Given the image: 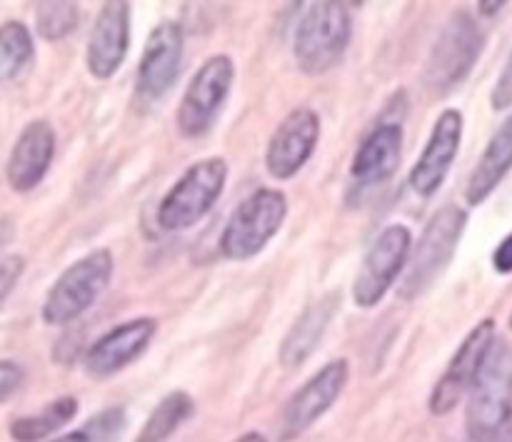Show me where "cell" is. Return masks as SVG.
Segmentation results:
<instances>
[{
  "mask_svg": "<svg viewBox=\"0 0 512 442\" xmlns=\"http://www.w3.org/2000/svg\"><path fill=\"white\" fill-rule=\"evenodd\" d=\"M130 50V3L110 0L103 3L88 43H85V65L95 80H110L120 68Z\"/></svg>",
  "mask_w": 512,
  "mask_h": 442,
  "instance_id": "cell-16",
  "label": "cell"
},
{
  "mask_svg": "<svg viewBox=\"0 0 512 442\" xmlns=\"http://www.w3.org/2000/svg\"><path fill=\"white\" fill-rule=\"evenodd\" d=\"M495 340H498V325L493 318H485L470 330L458 345L455 355L450 358L448 368L440 375L435 383L433 393H430L428 408L433 415H448L460 405L465 395H470L473 385L478 383L483 365L488 360L490 350H493Z\"/></svg>",
  "mask_w": 512,
  "mask_h": 442,
  "instance_id": "cell-10",
  "label": "cell"
},
{
  "mask_svg": "<svg viewBox=\"0 0 512 442\" xmlns=\"http://www.w3.org/2000/svg\"><path fill=\"white\" fill-rule=\"evenodd\" d=\"M183 50L185 33L178 20L165 18L150 30L135 73V90L140 98L153 103L173 88L183 65Z\"/></svg>",
  "mask_w": 512,
  "mask_h": 442,
  "instance_id": "cell-12",
  "label": "cell"
},
{
  "mask_svg": "<svg viewBox=\"0 0 512 442\" xmlns=\"http://www.w3.org/2000/svg\"><path fill=\"white\" fill-rule=\"evenodd\" d=\"M80 23L78 3H38L35 8V33L45 43H58L75 33Z\"/></svg>",
  "mask_w": 512,
  "mask_h": 442,
  "instance_id": "cell-24",
  "label": "cell"
},
{
  "mask_svg": "<svg viewBox=\"0 0 512 442\" xmlns=\"http://www.w3.org/2000/svg\"><path fill=\"white\" fill-rule=\"evenodd\" d=\"M288 218V195L278 188H258L230 213L220 233V255L233 263L253 260L268 248Z\"/></svg>",
  "mask_w": 512,
  "mask_h": 442,
  "instance_id": "cell-6",
  "label": "cell"
},
{
  "mask_svg": "<svg viewBox=\"0 0 512 442\" xmlns=\"http://www.w3.org/2000/svg\"><path fill=\"white\" fill-rule=\"evenodd\" d=\"M123 420H125L123 410H120V408H110V410H105V413H100L98 418L90 420V423L85 425L83 430L88 435H93V433L110 435V433H115V430H118V428H123Z\"/></svg>",
  "mask_w": 512,
  "mask_h": 442,
  "instance_id": "cell-28",
  "label": "cell"
},
{
  "mask_svg": "<svg viewBox=\"0 0 512 442\" xmlns=\"http://www.w3.org/2000/svg\"><path fill=\"white\" fill-rule=\"evenodd\" d=\"M350 3L318 0L300 15L293 33V58L300 73L325 75L343 63L353 40Z\"/></svg>",
  "mask_w": 512,
  "mask_h": 442,
  "instance_id": "cell-1",
  "label": "cell"
},
{
  "mask_svg": "<svg viewBox=\"0 0 512 442\" xmlns=\"http://www.w3.org/2000/svg\"><path fill=\"white\" fill-rule=\"evenodd\" d=\"M35 63V43L28 25L20 20H5L0 28V80L15 83L30 73Z\"/></svg>",
  "mask_w": 512,
  "mask_h": 442,
  "instance_id": "cell-23",
  "label": "cell"
},
{
  "mask_svg": "<svg viewBox=\"0 0 512 442\" xmlns=\"http://www.w3.org/2000/svg\"><path fill=\"white\" fill-rule=\"evenodd\" d=\"M350 380V363L345 358L330 360L315 375H310L285 403L280 415V440L288 442L300 438L305 430L313 428L325 413L343 395Z\"/></svg>",
  "mask_w": 512,
  "mask_h": 442,
  "instance_id": "cell-11",
  "label": "cell"
},
{
  "mask_svg": "<svg viewBox=\"0 0 512 442\" xmlns=\"http://www.w3.org/2000/svg\"><path fill=\"white\" fill-rule=\"evenodd\" d=\"M512 413V345L495 340L465 405V433L470 442H490Z\"/></svg>",
  "mask_w": 512,
  "mask_h": 442,
  "instance_id": "cell-7",
  "label": "cell"
},
{
  "mask_svg": "<svg viewBox=\"0 0 512 442\" xmlns=\"http://www.w3.org/2000/svg\"><path fill=\"white\" fill-rule=\"evenodd\" d=\"M78 408V400L65 395V398L48 403L43 410H38V413L15 418L13 423L8 425V433L15 442H43L48 440L50 435L58 433L60 428H65L70 420H75Z\"/></svg>",
  "mask_w": 512,
  "mask_h": 442,
  "instance_id": "cell-21",
  "label": "cell"
},
{
  "mask_svg": "<svg viewBox=\"0 0 512 442\" xmlns=\"http://www.w3.org/2000/svg\"><path fill=\"white\" fill-rule=\"evenodd\" d=\"M465 228H468V210L465 208L448 203L435 210L433 218L425 225L423 235H420L418 245L410 253L405 275L400 278V300L410 303V300L420 298L445 273V268L453 263L455 253H458Z\"/></svg>",
  "mask_w": 512,
  "mask_h": 442,
  "instance_id": "cell-2",
  "label": "cell"
},
{
  "mask_svg": "<svg viewBox=\"0 0 512 442\" xmlns=\"http://www.w3.org/2000/svg\"><path fill=\"white\" fill-rule=\"evenodd\" d=\"M493 270L498 275H512V233L505 235L493 250Z\"/></svg>",
  "mask_w": 512,
  "mask_h": 442,
  "instance_id": "cell-29",
  "label": "cell"
},
{
  "mask_svg": "<svg viewBox=\"0 0 512 442\" xmlns=\"http://www.w3.org/2000/svg\"><path fill=\"white\" fill-rule=\"evenodd\" d=\"M235 83V63L230 55H210L193 73L178 110L175 125L183 138H200L213 128L220 110L225 108L230 90Z\"/></svg>",
  "mask_w": 512,
  "mask_h": 442,
  "instance_id": "cell-9",
  "label": "cell"
},
{
  "mask_svg": "<svg viewBox=\"0 0 512 442\" xmlns=\"http://www.w3.org/2000/svg\"><path fill=\"white\" fill-rule=\"evenodd\" d=\"M25 273V258L23 255L8 253L0 260V303H8L10 293L15 290V285L20 283Z\"/></svg>",
  "mask_w": 512,
  "mask_h": 442,
  "instance_id": "cell-25",
  "label": "cell"
},
{
  "mask_svg": "<svg viewBox=\"0 0 512 442\" xmlns=\"http://www.w3.org/2000/svg\"><path fill=\"white\" fill-rule=\"evenodd\" d=\"M195 413V400L185 390H173L165 395L143 423L135 442H165L173 438Z\"/></svg>",
  "mask_w": 512,
  "mask_h": 442,
  "instance_id": "cell-22",
  "label": "cell"
},
{
  "mask_svg": "<svg viewBox=\"0 0 512 442\" xmlns=\"http://www.w3.org/2000/svg\"><path fill=\"white\" fill-rule=\"evenodd\" d=\"M320 140V115L308 105L290 110L265 148V170L275 180H290L308 165Z\"/></svg>",
  "mask_w": 512,
  "mask_h": 442,
  "instance_id": "cell-13",
  "label": "cell"
},
{
  "mask_svg": "<svg viewBox=\"0 0 512 442\" xmlns=\"http://www.w3.org/2000/svg\"><path fill=\"white\" fill-rule=\"evenodd\" d=\"M340 303H343V295L338 290H328L318 300L305 305L303 313L298 315V320L290 325L285 338L280 340L278 360L285 370L300 368L313 358L328 328L333 325L335 315H338Z\"/></svg>",
  "mask_w": 512,
  "mask_h": 442,
  "instance_id": "cell-19",
  "label": "cell"
},
{
  "mask_svg": "<svg viewBox=\"0 0 512 442\" xmlns=\"http://www.w3.org/2000/svg\"><path fill=\"white\" fill-rule=\"evenodd\" d=\"M403 125L390 120L380 123L360 140L350 163V178L355 188H378L390 180L403 160Z\"/></svg>",
  "mask_w": 512,
  "mask_h": 442,
  "instance_id": "cell-18",
  "label": "cell"
},
{
  "mask_svg": "<svg viewBox=\"0 0 512 442\" xmlns=\"http://www.w3.org/2000/svg\"><path fill=\"white\" fill-rule=\"evenodd\" d=\"M50 442H93V438H90L85 430H73V433H65V435H60V438H55Z\"/></svg>",
  "mask_w": 512,
  "mask_h": 442,
  "instance_id": "cell-31",
  "label": "cell"
},
{
  "mask_svg": "<svg viewBox=\"0 0 512 442\" xmlns=\"http://www.w3.org/2000/svg\"><path fill=\"white\" fill-rule=\"evenodd\" d=\"M465 115L458 108H445L435 120L430 138L425 143L423 153L418 155L415 165L410 168L408 183L420 198H433L440 185L448 178L455 158L463 145Z\"/></svg>",
  "mask_w": 512,
  "mask_h": 442,
  "instance_id": "cell-14",
  "label": "cell"
},
{
  "mask_svg": "<svg viewBox=\"0 0 512 442\" xmlns=\"http://www.w3.org/2000/svg\"><path fill=\"white\" fill-rule=\"evenodd\" d=\"M490 442H512V413L508 415V420L503 423V428L498 430V435H495Z\"/></svg>",
  "mask_w": 512,
  "mask_h": 442,
  "instance_id": "cell-32",
  "label": "cell"
},
{
  "mask_svg": "<svg viewBox=\"0 0 512 442\" xmlns=\"http://www.w3.org/2000/svg\"><path fill=\"white\" fill-rule=\"evenodd\" d=\"M512 170V110L498 125L465 185V203L483 205Z\"/></svg>",
  "mask_w": 512,
  "mask_h": 442,
  "instance_id": "cell-20",
  "label": "cell"
},
{
  "mask_svg": "<svg viewBox=\"0 0 512 442\" xmlns=\"http://www.w3.org/2000/svg\"><path fill=\"white\" fill-rule=\"evenodd\" d=\"M23 380H25L23 365L15 363V360L10 358L0 360V400H3V403H8V400L23 388Z\"/></svg>",
  "mask_w": 512,
  "mask_h": 442,
  "instance_id": "cell-27",
  "label": "cell"
},
{
  "mask_svg": "<svg viewBox=\"0 0 512 442\" xmlns=\"http://www.w3.org/2000/svg\"><path fill=\"white\" fill-rule=\"evenodd\" d=\"M510 330H512V315H510Z\"/></svg>",
  "mask_w": 512,
  "mask_h": 442,
  "instance_id": "cell-34",
  "label": "cell"
},
{
  "mask_svg": "<svg viewBox=\"0 0 512 442\" xmlns=\"http://www.w3.org/2000/svg\"><path fill=\"white\" fill-rule=\"evenodd\" d=\"M233 442H268V440H265V435H260V433H245Z\"/></svg>",
  "mask_w": 512,
  "mask_h": 442,
  "instance_id": "cell-33",
  "label": "cell"
},
{
  "mask_svg": "<svg viewBox=\"0 0 512 442\" xmlns=\"http://www.w3.org/2000/svg\"><path fill=\"white\" fill-rule=\"evenodd\" d=\"M483 45L485 33L475 15L468 10H453L425 60V88L435 95H445L463 85L480 60Z\"/></svg>",
  "mask_w": 512,
  "mask_h": 442,
  "instance_id": "cell-4",
  "label": "cell"
},
{
  "mask_svg": "<svg viewBox=\"0 0 512 442\" xmlns=\"http://www.w3.org/2000/svg\"><path fill=\"white\" fill-rule=\"evenodd\" d=\"M410 253L413 233L408 225L393 223L380 230L353 280V303L363 310L378 308L388 290L405 275Z\"/></svg>",
  "mask_w": 512,
  "mask_h": 442,
  "instance_id": "cell-8",
  "label": "cell"
},
{
  "mask_svg": "<svg viewBox=\"0 0 512 442\" xmlns=\"http://www.w3.org/2000/svg\"><path fill=\"white\" fill-rule=\"evenodd\" d=\"M490 108L493 110H510L512 108V50L505 60L503 70H500L498 80H495L493 90H490Z\"/></svg>",
  "mask_w": 512,
  "mask_h": 442,
  "instance_id": "cell-26",
  "label": "cell"
},
{
  "mask_svg": "<svg viewBox=\"0 0 512 442\" xmlns=\"http://www.w3.org/2000/svg\"><path fill=\"white\" fill-rule=\"evenodd\" d=\"M155 333H158V320L155 318L143 315V318L125 320L90 345L88 353L83 355V368L93 378H110V375L120 373L130 363H135L153 343Z\"/></svg>",
  "mask_w": 512,
  "mask_h": 442,
  "instance_id": "cell-15",
  "label": "cell"
},
{
  "mask_svg": "<svg viewBox=\"0 0 512 442\" xmlns=\"http://www.w3.org/2000/svg\"><path fill=\"white\" fill-rule=\"evenodd\" d=\"M55 158V128L50 120L35 118L20 130L5 160V180L13 193H30L48 175Z\"/></svg>",
  "mask_w": 512,
  "mask_h": 442,
  "instance_id": "cell-17",
  "label": "cell"
},
{
  "mask_svg": "<svg viewBox=\"0 0 512 442\" xmlns=\"http://www.w3.org/2000/svg\"><path fill=\"white\" fill-rule=\"evenodd\" d=\"M115 273V258L108 248L90 250L80 260L70 263L58 275L40 305V318L45 325L63 328L88 313L95 300L105 293Z\"/></svg>",
  "mask_w": 512,
  "mask_h": 442,
  "instance_id": "cell-3",
  "label": "cell"
},
{
  "mask_svg": "<svg viewBox=\"0 0 512 442\" xmlns=\"http://www.w3.org/2000/svg\"><path fill=\"white\" fill-rule=\"evenodd\" d=\"M505 0H483V3H478V13L483 15V18H493V15H498L500 10L505 8Z\"/></svg>",
  "mask_w": 512,
  "mask_h": 442,
  "instance_id": "cell-30",
  "label": "cell"
},
{
  "mask_svg": "<svg viewBox=\"0 0 512 442\" xmlns=\"http://www.w3.org/2000/svg\"><path fill=\"white\" fill-rule=\"evenodd\" d=\"M228 183L225 158H203L190 165L160 200L155 223L165 233H183L198 225L213 210Z\"/></svg>",
  "mask_w": 512,
  "mask_h": 442,
  "instance_id": "cell-5",
  "label": "cell"
}]
</instances>
